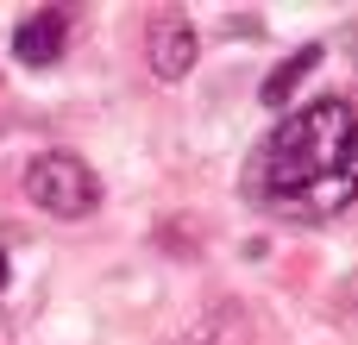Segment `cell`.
<instances>
[{
	"instance_id": "1",
	"label": "cell",
	"mask_w": 358,
	"mask_h": 345,
	"mask_svg": "<svg viewBox=\"0 0 358 345\" xmlns=\"http://www.w3.org/2000/svg\"><path fill=\"white\" fill-rule=\"evenodd\" d=\"M245 201L283 220H334L358 201V107L321 94L283 113L245 163Z\"/></svg>"
},
{
	"instance_id": "2",
	"label": "cell",
	"mask_w": 358,
	"mask_h": 345,
	"mask_svg": "<svg viewBox=\"0 0 358 345\" xmlns=\"http://www.w3.org/2000/svg\"><path fill=\"white\" fill-rule=\"evenodd\" d=\"M25 195H31V207H44L57 220H82L101 207V176L76 151H44L25 163Z\"/></svg>"
},
{
	"instance_id": "3",
	"label": "cell",
	"mask_w": 358,
	"mask_h": 345,
	"mask_svg": "<svg viewBox=\"0 0 358 345\" xmlns=\"http://www.w3.org/2000/svg\"><path fill=\"white\" fill-rule=\"evenodd\" d=\"M145 50H151L157 82H182V75L195 69V57H201V38H195V25H189L182 13H157L151 31H145Z\"/></svg>"
},
{
	"instance_id": "4",
	"label": "cell",
	"mask_w": 358,
	"mask_h": 345,
	"mask_svg": "<svg viewBox=\"0 0 358 345\" xmlns=\"http://www.w3.org/2000/svg\"><path fill=\"white\" fill-rule=\"evenodd\" d=\"M63 50H69V13H63V6L25 13V19L13 25V63H25V69H50Z\"/></svg>"
},
{
	"instance_id": "5",
	"label": "cell",
	"mask_w": 358,
	"mask_h": 345,
	"mask_svg": "<svg viewBox=\"0 0 358 345\" xmlns=\"http://www.w3.org/2000/svg\"><path fill=\"white\" fill-rule=\"evenodd\" d=\"M321 63H327V44H302L289 63H277V69L264 75V88H258V94H264V107H283V101H289V88H296L302 75H315Z\"/></svg>"
},
{
	"instance_id": "6",
	"label": "cell",
	"mask_w": 358,
	"mask_h": 345,
	"mask_svg": "<svg viewBox=\"0 0 358 345\" xmlns=\"http://www.w3.org/2000/svg\"><path fill=\"white\" fill-rule=\"evenodd\" d=\"M176 345H239V321L233 314H201Z\"/></svg>"
},
{
	"instance_id": "7",
	"label": "cell",
	"mask_w": 358,
	"mask_h": 345,
	"mask_svg": "<svg viewBox=\"0 0 358 345\" xmlns=\"http://www.w3.org/2000/svg\"><path fill=\"white\" fill-rule=\"evenodd\" d=\"M6 277H13V264H6V251H0V289H6Z\"/></svg>"
}]
</instances>
